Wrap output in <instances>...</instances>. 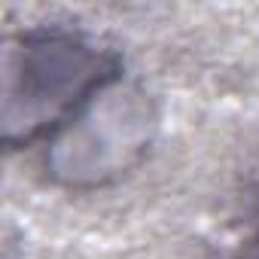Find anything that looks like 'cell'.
<instances>
[{
	"instance_id": "7a4b0ae2",
	"label": "cell",
	"mask_w": 259,
	"mask_h": 259,
	"mask_svg": "<svg viewBox=\"0 0 259 259\" xmlns=\"http://www.w3.org/2000/svg\"><path fill=\"white\" fill-rule=\"evenodd\" d=\"M256 259H259V256H256Z\"/></svg>"
},
{
	"instance_id": "6da1fadb",
	"label": "cell",
	"mask_w": 259,
	"mask_h": 259,
	"mask_svg": "<svg viewBox=\"0 0 259 259\" xmlns=\"http://www.w3.org/2000/svg\"><path fill=\"white\" fill-rule=\"evenodd\" d=\"M119 79L113 58L76 34H28L7 61V138L31 141L46 125L76 116L110 82Z\"/></svg>"
}]
</instances>
